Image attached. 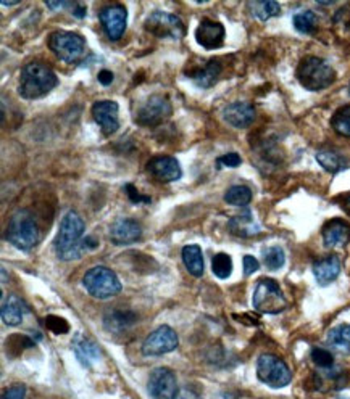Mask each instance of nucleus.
<instances>
[{
    "instance_id": "2",
    "label": "nucleus",
    "mask_w": 350,
    "mask_h": 399,
    "mask_svg": "<svg viewBox=\"0 0 350 399\" xmlns=\"http://www.w3.org/2000/svg\"><path fill=\"white\" fill-rule=\"evenodd\" d=\"M56 84L59 79L47 65L40 61H31L20 72L18 92L23 98L36 100L47 95L50 91L55 89Z\"/></svg>"
},
{
    "instance_id": "25",
    "label": "nucleus",
    "mask_w": 350,
    "mask_h": 399,
    "mask_svg": "<svg viewBox=\"0 0 350 399\" xmlns=\"http://www.w3.org/2000/svg\"><path fill=\"white\" fill-rule=\"evenodd\" d=\"M183 263L190 276H204V255L199 245H188L183 248Z\"/></svg>"
},
{
    "instance_id": "20",
    "label": "nucleus",
    "mask_w": 350,
    "mask_h": 399,
    "mask_svg": "<svg viewBox=\"0 0 350 399\" xmlns=\"http://www.w3.org/2000/svg\"><path fill=\"white\" fill-rule=\"evenodd\" d=\"M2 320L10 327H17L23 322L24 315L28 313V306L17 295H8L2 299Z\"/></svg>"
},
{
    "instance_id": "42",
    "label": "nucleus",
    "mask_w": 350,
    "mask_h": 399,
    "mask_svg": "<svg viewBox=\"0 0 350 399\" xmlns=\"http://www.w3.org/2000/svg\"><path fill=\"white\" fill-rule=\"evenodd\" d=\"M174 399H200V396L190 388H183V390L178 391V395Z\"/></svg>"
},
{
    "instance_id": "35",
    "label": "nucleus",
    "mask_w": 350,
    "mask_h": 399,
    "mask_svg": "<svg viewBox=\"0 0 350 399\" xmlns=\"http://www.w3.org/2000/svg\"><path fill=\"white\" fill-rule=\"evenodd\" d=\"M312 361L315 362L318 367H321V369H331L334 364V357L331 354V351H328L324 348H313Z\"/></svg>"
},
{
    "instance_id": "8",
    "label": "nucleus",
    "mask_w": 350,
    "mask_h": 399,
    "mask_svg": "<svg viewBox=\"0 0 350 399\" xmlns=\"http://www.w3.org/2000/svg\"><path fill=\"white\" fill-rule=\"evenodd\" d=\"M257 377L261 383L271 388H282L289 385L292 374L289 367L275 354H261L257 361Z\"/></svg>"
},
{
    "instance_id": "3",
    "label": "nucleus",
    "mask_w": 350,
    "mask_h": 399,
    "mask_svg": "<svg viewBox=\"0 0 350 399\" xmlns=\"http://www.w3.org/2000/svg\"><path fill=\"white\" fill-rule=\"evenodd\" d=\"M297 79L307 91L318 92L333 84L336 72L326 60L318 56H305L297 66Z\"/></svg>"
},
{
    "instance_id": "33",
    "label": "nucleus",
    "mask_w": 350,
    "mask_h": 399,
    "mask_svg": "<svg viewBox=\"0 0 350 399\" xmlns=\"http://www.w3.org/2000/svg\"><path fill=\"white\" fill-rule=\"evenodd\" d=\"M261 256H264V263H265L266 269H270V271H280L286 263L284 250L277 245L265 248L264 253H261Z\"/></svg>"
},
{
    "instance_id": "24",
    "label": "nucleus",
    "mask_w": 350,
    "mask_h": 399,
    "mask_svg": "<svg viewBox=\"0 0 350 399\" xmlns=\"http://www.w3.org/2000/svg\"><path fill=\"white\" fill-rule=\"evenodd\" d=\"M73 350L76 352V356H78V359L87 367L94 364L96 361H99V356H100L99 346H97L92 340L86 338V336H82V335L75 336Z\"/></svg>"
},
{
    "instance_id": "30",
    "label": "nucleus",
    "mask_w": 350,
    "mask_h": 399,
    "mask_svg": "<svg viewBox=\"0 0 350 399\" xmlns=\"http://www.w3.org/2000/svg\"><path fill=\"white\" fill-rule=\"evenodd\" d=\"M225 201L228 205L244 208L252 201V190L247 185H233V187L226 190Z\"/></svg>"
},
{
    "instance_id": "11",
    "label": "nucleus",
    "mask_w": 350,
    "mask_h": 399,
    "mask_svg": "<svg viewBox=\"0 0 350 399\" xmlns=\"http://www.w3.org/2000/svg\"><path fill=\"white\" fill-rule=\"evenodd\" d=\"M179 338L172 327L160 325L144 340L142 354L144 356H163L178 348Z\"/></svg>"
},
{
    "instance_id": "12",
    "label": "nucleus",
    "mask_w": 350,
    "mask_h": 399,
    "mask_svg": "<svg viewBox=\"0 0 350 399\" xmlns=\"http://www.w3.org/2000/svg\"><path fill=\"white\" fill-rule=\"evenodd\" d=\"M99 19L102 23V28L105 31L107 38L110 40L121 39V36L125 34L128 23V12L123 5L120 3L107 5V7L100 10Z\"/></svg>"
},
{
    "instance_id": "17",
    "label": "nucleus",
    "mask_w": 350,
    "mask_h": 399,
    "mask_svg": "<svg viewBox=\"0 0 350 399\" xmlns=\"http://www.w3.org/2000/svg\"><path fill=\"white\" fill-rule=\"evenodd\" d=\"M225 26L213 19H202L195 31V39L199 45L207 50L220 49L225 42Z\"/></svg>"
},
{
    "instance_id": "39",
    "label": "nucleus",
    "mask_w": 350,
    "mask_h": 399,
    "mask_svg": "<svg viewBox=\"0 0 350 399\" xmlns=\"http://www.w3.org/2000/svg\"><path fill=\"white\" fill-rule=\"evenodd\" d=\"M218 166H226V168H238V166L243 163V159L238 153H226L223 157L218 158Z\"/></svg>"
},
{
    "instance_id": "29",
    "label": "nucleus",
    "mask_w": 350,
    "mask_h": 399,
    "mask_svg": "<svg viewBox=\"0 0 350 399\" xmlns=\"http://www.w3.org/2000/svg\"><path fill=\"white\" fill-rule=\"evenodd\" d=\"M249 8L254 17H257L261 22L275 18L277 15H281V5L273 0H264V2H250Z\"/></svg>"
},
{
    "instance_id": "15",
    "label": "nucleus",
    "mask_w": 350,
    "mask_h": 399,
    "mask_svg": "<svg viewBox=\"0 0 350 399\" xmlns=\"http://www.w3.org/2000/svg\"><path fill=\"white\" fill-rule=\"evenodd\" d=\"M118 103L113 100H100L92 105V116L94 121L99 124L102 132L105 136H112L120 127V121H118Z\"/></svg>"
},
{
    "instance_id": "26",
    "label": "nucleus",
    "mask_w": 350,
    "mask_h": 399,
    "mask_svg": "<svg viewBox=\"0 0 350 399\" xmlns=\"http://www.w3.org/2000/svg\"><path fill=\"white\" fill-rule=\"evenodd\" d=\"M326 341L331 350L347 354L350 352V325L342 324L329 330Z\"/></svg>"
},
{
    "instance_id": "4",
    "label": "nucleus",
    "mask_w": 350,
    "mask_h": 399,
    "mask_svg": "<svg viewBox=\"0 0 350 399\" xmlns=\"http://www.w3.org/2000/svg\"><path fill=\"white\" fill-rule=\"evenodd\" d=\"M7 240L18 250L28 251L39 242V227L34 216L28 210H18L10 217L7 227Z\"/></svg>"
},
{
    "instance_id": "45",
    "label": "nucleus",
    "mask_w": 350,
    "mask_h": 399,
    "mask_svg": "<svg viewBox=\"0 0 350 399\" xmlns=\"http://www.w3.org/2000/svg\"><path fill=\"white\" fill-rule=\"evenodd\" d=\"M45 5H47L49 8H52V10H55V8H63V7H66V2H45Z\"/></svg>"
},
{
    "instance_id": "13",
    "label": "nucleus",
    "mask_w": 350,
    "mask_h": 399,
    "mask_svg": "<svg viewBox=\"0 0 350 399\" xmlns=\"http://www.w3.org/2000/svg\"><path fill=\"white\" fill-rule=\"evenodd\" d=\"M178 391L176 375L167 367H158L149 377V395L153 399H174Z\"/></svg>"
},
{
    "instance_id": "19",
    "label": "nucleus",
    "mask_w": 350,
    "mask_h": 399,
    "mask_svg": "<svg viewBox=\"0 0 350 399\" xmlns=\"http://www.w3.org/2000/svg\"><path fill=\"white\" fill-rule=\"evenodd\" d=\"M323 242L324 245L333 247H344L350 243V226L342 219H331L323 226Z\"/></svg>"
},
{
    "instance_id": "1",
    "label": "nucleus",
    "mask_w": 350,
    "mask_h": 399,
    "mask_svg": "<svg viewBox=\"0 0 350 399\" xmlns=\"http://www.w3.org/2000/svg\"><path fill=\"white\" fill-rule=\"evenodd\" d=\"M84 221L81 219L78 212H66L55 238L56 256L63 261H71V259H79L87 251L96 250L99 242L92 237L84 238Z\"/></svg>"
},
{
    "instance_id": "21",
    "label": "nucleus",
    "mask_w": 350,
    "mask_h": 399,
    "mask_svg": "<svg viewBox=\"0 0 350 399\" xmlns=\"http://www.w3.org/2000/svg\"><path fill=\"white\" fill-rule=\"evenodd\" d=\"M341 274V261L336 255L326 256L313 264V276L320 285H329L336 281Z\"/></svg>"
},
{
    "instance_id": "47",
    "label": "nucleus",
    "mask_w": 350,
    "mask_h": 399,
    "mask_svg": "<svg viewBox=\"0 0 350 399\" xmlns=\"http://www.w3.org/2000/svg\"><path fill=\"white\" fill-rule=\"evenodd\" d=\"M20 2H2V5H5V7H7V5H18Z\"/></svg>"
},
{
    "instance_id": "34",
    "label": "nucleus",
    "mask_w": 350,
    "mask_h": 399,
    "mask_svg": "<svg viewBox=\"0 0 350 399\" xmlns=\"http://www.w3.org/2000/svg\"><path fill=\"white\" fill-rule=\"evenodd\" d=\"M212 269L218 279H228L233 272V259L226 253H218L212 259Z\"/></svg>"
},
{
    "instance_id": "36",
    "label": "nucleus",
    "mask_w": 350,
    "mask_h": 399,
    "mask_svg": "<svg viewBox=\"0 0 350 399\" xmlns=\"http://www.w3.org/2000/svg\"><path fill=\"white\" fill-rule=\"evenodd\" d=\"M45 327L50 331H54L55 335L66 334V331L70 330L68 322H66L63 318H59V315H47V318H45Z\"/></svg>"
},
{
    "instance_id": "7",
    "label": "nucleus",
    "mask_w": 350,
    "mask_h": 399,
    "mask_svg": "<svg viewBox=\"0 0 350 399\" xmlns=\"http://www.w3.org/2000/svg\"><path fill=\"white\" fill-rule=\"evenodd\" d=\"M49 49L65 63H76L84 55L86 42L82 36L70 31H55L49 36Z\"/></svg>"
},
{
    "instance_id": "18",
    "label": "nucleus",
    "mask_w": 350,
    "mask_h": 399,
    "mask_svg": "<svg viewBox=\"0 0 350 399\" xmlns=\"http://www.w3.org/2000/svg\"><path fill=\"white\" fill-rule=\"evenodd\" d=\"M255 108L247 102L229 103L223 110L225 121L236 129L249 127L255 121Z\"/></svg>"
},
{
    "instance_id": "27",
    "label": "nucleus",
    "mask_w": 350,
    "mask_h": 399,
    "mask_svg": "<svg viewBox=\"0 0 350 399\" xmlns=\"http://www.w3.org/2000/svg\"><path fill=\"white\" fill-rule=\"evenodd\" d=\"M135 322L136 315L130 313V311H113V313H108L104 319L105 329L108 331H118V334L130 329Z\"/></svg>"
},
{
    "instance_id": "10",
    "label": "nucleus",
    "mask_w": 350,
    "mask_h": 399,
    "mask_svg": "<svg viewBox=\"0 0 350 399\" xmlns=\"http://www.w3.org/2000/svg\"><path fill=\"white\" fill-rule=\"evenodd\" d=\"M172 113L173 107L172 102L168 100V97L162 94H153L139 107L136 113V123L139 126L155 127L160 126L165 121H168Z\"/></svg>"
},
{
    "instance_id": "31",
    "label": "nucleus",
    "mask_w": 350,
    "mask_h": 399,
    "mask_svg": "<svg viewBox=\"0 0 350 399\" xmlns=\"http://www.w3.org/2000/svg\"><path fill=\"white\" fill-rule=\"evenodd\" d=\"M292 23H294V28L298 33L302 34H313L318 28V18L312 10H303V12L296 13Z\"/></svg>"
},
{
    "instance_id": "5",
    "label": "nucleus",
    "mask_w": 350,
    "mask_h": 399,
    "mask_svg": "<svg viewBox=\"0 0 350 399\" xmlns=\"http://www.w3.org/2000/svg\"><path fill=\"white\" fill-rule=\"evenodd\" d=\"M82 285H84L87 293L97 299L113 298L121 292L120 279L112 269L104 266L89 269L82 279Z\"/></svg>"
},
{
    "instance_id": "16",
    "label": "nucleus",
    "mask_w": 350,
    "mask_h": 399,
    "mask_svg": "<svg viewBox=\"0 0 350 399\" xmlns=\"http://www.w3.org/2000/svg\"><path fill=\"white\" fill-rule=\"evenodd\" d=\"M141 237V224L135 219H130V217H121V219H116L110 226V240L116 247L130 245V243L137 242Z\"/></svg>"
},
{
    "instance_id": "40",
    "label": "nucleus",
    "mask_w": 350,
    "mask_h": 399,
    "mask_svg": "<svg viewBox=\"0 0 350 399\" xmlns=\"http://www.w3.org/2000/svg\"><path fill=\"white\" fill-rule=\"evenodd\" d=\"M24 395H26V386L17 383V385L10 386L8 390L3 393L2 399H24Z\"/></svg>"
},
{
    "instance_id": "14",
    "label": "nucleus",
    "mask_w": 350,
    "mask_h": 399,
    "mask_svg": "<svg viewBox=\"0 0 350 399\" xmlns=\"http://www.w3.org/2000/svg\"><path fill=\"white\" fill-rule=\"evenodd\" d=\"M147 171L153 179L165 184L179 180L183 175L181 164H179L178 159L167 157V155H158V157L151 158V162L147 163Z\"/></svg>"
},
{
    "instance_id": "38",
    "label": "nucleus",
    "mask_w": 350,
    "mask_h": 399,
    "mask_svg": "<svg viewBox=\"0 0 350 399\" xmlns=\"http://www.w3.org/2000/svg\"><path fill=\"white\" fill-rule=\"evenodd\" d=\"M125 190H126V194L128 196H130V200L132 201V203H151V198L149 196H144L139 194V190H136V187L132 184H126L125 185Z\"/></svg>"
},
{
    "instance_id": "9",
    "label": "nucleus",
    "mask_w": 350,
    "mask_h": 399,
    "mask_svg": "<svg viewBox=\"0 0 350 399\" xmlns=\"http://www.w3.org/2000/svg\"><path fill=\"white\" fill-rule=\"evenodd\" d=\"M147 33L160 39H174L179 40L186 36V26H184L183 19L176 17V15L168 12H153L146 18L144 23Z\"/></svg>"
},
{
    "instance_id": "32",
    "label": "nucleus",
    "mask_w": 350,
    "mask_h": 399,
    "mask_svg": "<svg viewBox=\"0 0 350 399\" xmlns=\"http://www.w3.org/2000/svg\"><path fill=\"white\" fill-rule=\"evenodd\" d=\"M331 126L339 136L350 137V105L341 107L331 118Z\"/></svg>"
},
{
    "instance_id": "43",
    "label": "nucleus",
    "mask_w": 350,
    "mask_h": 399,
    "mask_svg": "<svg viewBox=\"0 0 350 399\" xmlns=\"http://www.w3.org/2000/svg\"><path fill=\"white\" fill-rule=\"evenodd\" d=\"M97 77H99V82L102 86H110L113 82V72L108 70H102Z\"/></svg>"
},
{
    "instance_id": "23",
    "label": "nucleus",
    "mask_w": 350,
    "mask_h": 399,
    "mask_svg": "<svg viewBox=\"0 0 350 399\" xmlns=\"http://www.w3.org/2000/svg\"><path fill=\"white\" fill-rule=\"evenodd\" d=\"M220 75H221L220 61L210 60L207 65H204V66H200V68H197V70L190 71L189 77L199 87H202V89H208V87L215 86V82L218 81Z\"/></svg>"
},
{
    "instance_id": "22",
    "label": "nucleus",
    "mask_w": 350,
    "mask_h": 399,
    "mask_svg": "<svg viewBox=\"0 0 350 399\" xmlns=\"http://www.w3.org/2000/svg\"><path fill=\"white\" fill-rule=\"evenodd\" d=\"M229 230L238 237L249 238L260 234V226L259 222L255 221L254 214H252L249 210H245L244 212L234 216L233 219L229 221Z\"/></svg>"
},
{
    "instance_id": "37",
    "label": "nucleus",
    "mask_w": 350,
    "mask_h": 399,
    "mask_svg": "<svg viewBox=\"0 0 350 399\" xmlns=\"http://www.w3.org/2000/svg\"><path fill=\"white\" fill-rule=\"evenodd\" d=\"M333 23L336 28H342L344 31H350V3L344 5L342 8H339L336 15H334Z\"/></svg>"
},
{
    "instance_id": "44",
    "label": "nucleus",
    "mask_w": 350,
    "mask_h": 399,
    "mask_svg": "<svg viewBox=\"0 0 350 399\" xmlns=\"http://www.w3.org/2000/svg\"><path fill=\"white\" fill-rule=\"evenodd\" d=\"M86 13H87V8L82 7V5H76L75 10H73V15L76 18H84Z\"/></svg>"
},
{
    "instance_id": "6",
    "label": "nucleus",
    "mask_w": 350,
    "mask_h": 399,
    "mask_svg": "<svg viewBox=\"0 0 350 399\" xmlns=\"http://www.w3.org/2000/svg\"><path fill=\"white\" fill-rule=\"evenodd\" d=\"M252 304L259 313L264 314H280L287 308L284 293L273 279H261L257 282Z\"/></svg>"
},
{
    "instance_id": "41",
    "label": "nucleus",
    "mask_w": 350,
    "mask_h": 399,
    "mask_svg": "<svg viewBox=\"0 0 350 399\" xmlns=\"http://www.w3.org/2000/svg\"><path fill=\"white\" fill-rule=\"evenodd\" d=\"M243 264H244V274H245V276H252V274L259 271V267H260V263L257 261V258H254L252 255H245Z\"/></svg>"
},
{
    "instance_id": "46",
    "label": "nucleus",
    "mask_w": 350,
    "mask_h": 399,
    "mask_svg": "<svg viewBox=\"0 0 350 399\" xmlns=\"http://www.w3.org/2000/svg\"><path fill=\"white\" fill-rule=\"evenodd\" d=\"M342 208H344V211H346L347 214L350 216V195H347L346 198H344V201H342Z\"/></svg>"
},
{
    "instance_id": "28",
    "label": "nucleus",
    "mask_w": 350,
    "mask_h": 399,
    "mask_svg": "<svg viewBox=\"0 0 350 399\" xmlns=\"http://www.w3.org/2000/svg\"><path fill=\"white\" fill-rule=\"evenodd\" d=\"M317 162L321 164V168H324L331 174L341 173L349 164L347 159L344 158L341 153L334 152V150H320V152L317 153Z\"/></svg>"
}]
</instances>
